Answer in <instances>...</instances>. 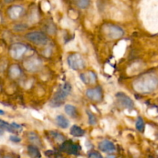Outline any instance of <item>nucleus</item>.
I'll return each mask as SVG.
<instances>
[{
    "instance_id": "23",
    "label": "nucleus",
    "mask_w": 158,
    "mask_h": 158,
    "mask_svg": "<svg viewBox=\"0 0 158 158\" xmlns=\"http://www.w3.org/2000/svg\"><path fill=\"white\" fill-rule=\"evenodd\" d=\"M87 116H88V121L90 125H95L97 124V117L96 116H94V114H92V112L90 111H87Z\"/></svg>"
},
{
    "instance_id": "18",
    "label": "nucleus",
    "mask_w": 158,
    "mask_h": 158,
    "mask_svg": "<svg viewBox=\"0 0 158 158\" xmlns=\"http://www.w3.org/2000/svg\"><path fill=\"white\" fill-rule=\"evenodd\" d=\"M21 75V69L18 65H12L9 69V76L12 79H15Z\"/></svg>"
},
{
    "instance_id": "32",
    "label": "nucleus",
    "mask_w": 158,
    "mask_h": 158,
    "mask_svg": "<svg viewBox=\"0 0 158 158\" xmlns=\"http://www.w3.org/2000/svg\"><path fill=\"white\" fill-rule=\"evenodd\" d=\"M5 158H12V157H6Z\"/></svg>"
},
{
    "instance_id": "30",
    "label": "nucleus",
    "mask_w": 158,
    "mask_h": 158,
    "mask_svg": "<svg viewBox=\"0 0 158 158\" xmlns=\"http://www.w3.org/2000/svg\"><path fill=\"white\" fill-rule=\"evenodd\" d=\"M2 134H3V131L2 129H0V135H2Z\"/></svg>"
},
{
    "instance_id": "27",
    "label": "nucleus",
    "mask_w": 158,
    "mask_h": 158,
    "mask_svg": "<svg viewBox=\"0 0 158 158\" xmlns=\"http://www.w3.org/2000/svg\"><path fill=\"white\" fill-rule=\"evenodd\" d=\"M25 29H26V26L25 25H17L14 27V29L15 31H22V30H25Z\"/></svg>"
},
{
    "instance_id": "29",
    "label": "nucleus",
    "mask_w": 158,
    "mask_h": 158,
    "mask_svg": "<svg viewBox=\"0 0 158 158\" xmlns=\"http://www.w3.org/2000/svg\"><path fill=\"white\" fill-rule=\"evenodd\" d=\"M5 114V112L3 110H0V115H3V114Z\"/></svg>"
},
{
    "instance_id": "31",
    "label": "nucleus",
    "mask_w": 158,
    "mask_h": 158,
    "mask_svg": "<svg viewBox=\"0 0 158 158\" xmlns=\"http://www.w3.org/2000/svg\"><path fill=\"white\" fill-rule=\"evenodd\" d=\"M6 1V2H12V0H5Z\"/></svg>"
},
{
    "instance_id": "4",
    "label": "nucleus",
    "mask_w": 158,
    "mask_h": 158,
    "mask_svg": "<svg viewBox=\"0 0 158 158\" xmlns=\"http://www.w3.org/2000/svg\"><path fill=\"white\" fill-rule=\"evenodd\" d=\"M26 38L29 41L32 42V43L38 46H46L49 43V39L45 35L44 33L41 32H31L26 34Z\"/></svg>"
},
{
    "instance_id": "22",
    "label": "nucleus",
    "mask_w": 158,
    "mask_h": 158,
    "mask_svg": "<svg viewBox=\"0 0 158 158\" xmlns=\"http://www.w3.org/2000/svg\"><path fill=\"white\" fill-rule=\"evenodd\" d=\"M77 4L79 8L85 9L89 7V4H90V0H77Z\"/></svg>"
},
{
    "instance_id": "13",
    "label": "nucleus",
    "mask_w": 158,
    "mask_h": 158,
    "mask_svg": "<svg viewBox=\"0 0 158 158\" xmlns=\"http://www.w3.org/2000/svg\"><path fill=\"white\" fill-rule=\"evenodd\" d=\"M62 148L65 151L68 152L69 154H77L79 152V146L74 144L73 143H65L62 146Z\"/></svg>"
},
{
    "instance_id": "24",
    "label": "nucleus",
    "mask_w": 158,
    "mask_h": 158,
    "mask_svg": "<svg viewBox=\"0 0 158 158\" xmlns=\"http://www.w3.org/2000/svg\"><path fill=\"white\" fill-rule=\"evenodd\" d=\"M51 134H51L52 137H53L56 141L63 142V140H64V137H63L61 134H60V133L56 132V131H52V132H51Z\"/></svg>"
},
{
    "instance_id": "17",
    "label": "nucleus",
    "mask_w": 158,
    "mask_h": 158,
    "mask_svg": "<svg viewBox=\"0 0 158 158\" xmlns=\"http://www.w3.org/2000/svg\"><path fill=\"white\" fill-rule=\"evenodd\" d=\"M28 150V154L32 158H40L41 157V154H40V151L38 150V148H36V146H28L27 148Z\"/></svg>"
},
{
    "instance_id": "15",
    "label": "nucleus",
    "mask_w": 158,
    "mask_h": 158,
    "mask_svg": "<svg viewBox=\"0 0 158 158\" xmlns=\"http://www.w3.org/2000/svg\"><path fill=\"white\" fill-rule=\"evenodd\" d=\"M65 112L72 118H77V116H78V111H77V107L73 105L66 104L65 106Z\"/></svg>"
},
{
    "instance_id": "28",
    "label": "nucleus",
    "mask_w": 158,
    "mask_h": 158,
    "mask_svg": "<svg viewBox=\"0 0 158 158\" xmlns=\"http://www.w3.org/2000/svg\"><path fill=\"white\" fill-rule=\"evenodd\" d=\"M9 139H10V140H12V142H15V143H19V142L21 141V139L19 137H17V136H11V137H9Z\"/></svg>"
},
{
    "instance_id": "1",
    "label": "nucleus",
    "mask_w": 158,
    "mask_h": 158,
    "mask_svg": "<svg viewBox=\"0 0 158 158\" xmlns=\"http://www.w3.org/2000/svg\"><path fill=\"white\" fill-rule=\"evenodd\" d=\"M157 86V77L155 74L147 73L135 80L134 87L139 93L153 92Z\"/></svg>"
},
{
    "instance_id": "25",
    "label": "nucleus",
    "mask_w": 158,
    "mask_h": 158,
    "mask_svg": "<svg viewBox=\"0 0 158 158\" xmlns=\"http://www.w3.org/2000/svg\"><path fill=\"white\" fill-rule=\"evenodd\" d=\"M89 158H103V157L98 152H91L89 154Z\"/></svg>"
},
{
    "instance_id": "10",
    "label": "nucleus",
    "mask_w": 158,
    "mask_h": 158,
    "mask_svg": "<svg viewBox=\"0 0 158 158\" xmlns=\"http://www.w3.org/2000/svg\"><path fill=\"white\" fill-rule=\"evenodd\" d=\"M24 12L25 9L23 6H13L9 9L8 14L12 19H18L24 14Z\"/></svg>"
},
{
    "instance_id": "5",
    "label": "nucleus",
    "mask_w": 158,
    "mask_h": 158,
    "mask_svg": "<svg viewBox=\"0 0 158 158\" xmlns=\"http://www.w3.org/2000/svg\"><path fill=\"white\" fill-rule=\"evenodd\" d=\"M67 63L69 67L73 70H80L85 66L84 59L79 53L69 55L67 58Z\"/></svg>"
},
{
    "instance_id": "8",
    "label": "nucleus",
    "mask_w": 158,
    "mask_h": 158,
    "mask_svg": "<svg viewBox=\"0 0 158 158\" xmlns=\"http://www.w3.org/2000/svg\"><path fill=\"white\" fill-rule=\"evenodd\" d=\"M42 61L38 57H31L25 61L24 66L27 70L30 72H35L42 67Z\"/></svg>"
},
{
    "instance_id": "2",
    "label": "nucleus",
    "mask_w": 158,
    "mask_h": 158,
    "mask_svg": "<svg viewBox=\"0 0 158 158\" xmlns=\"http://www.w3.org/2000/svg\"><path fill=\"white\" fill-rule=\"evenodd\" d=\"M71 89H72L71 85L69 83H65L60 87V89L54 94L53 97L49 102V105L52 107H59L63 105L66 97L70 94Z\"/></svg>"
},
{
    "instance_id": "21",
    "label": "nucleus",
    "mask_w": 158,
    "mask_h": 158,
    "mask_svg": "<svg viewBox=\"0 0 158 158\" xmlns=\"http://www.w3.org/2000/svg\"><path fill=\"white\" fill-rule=\"evenodd\" d=\"M136 128L140 132H143L145 129V123L144 120H143L142 117H138L136 121Z\"/></svg>"
},
{
    "instance_id": "20",
    "label": "nucleus",
    "mask_w": 158,
    "mask_h": 158,
    "mask_svg": "<svg viewBox=\"0 0 158 158\" xmlns=\"http://www.w3.org/2000/svg\"><path fill=\"white\" fill-rule=\"evenodd\" d=\"M28 137H29V140L35 144V146H40L41 145V140L35 133L30 132L28 135Z\"/></svg>"
},
{
    "instance_id": "12",
    "label": "nucleus",
    "mask_w": 158,
    "mask_h": 158,
    "mask_svg": "<svg viewBox=\"0 0 158 158\" xmlns=\"http://www.w3.org/2000/svg\"><path fill=\"white\" fill-rule=\"evenodd\" d=\"M80 79L85 84H94L97 81V76L94 72H87L81 74Z\"/></svg>"
},
{
    "instance_id": "16",
    "label": "nucleus",
    "mask_w": 158,
    "mask_h": 158,
    "mask_svg": "<svg viewBox=\"0 0 158 158\" xmlns=\"http://www.w3.org/2000/svg\"><path fill=\"white\" fill-rule=\"evenodd\" d=\"M85 132L80 127L77 126V125H73L72 127L70 128V134L73 137H83L84 135Z\"/></svg>"
},
{
    "instance_id": "26",
    "label": "nucleus",
    "mask_w": 158,
    "mask_h": 158,
    "mask_svg": "<svg viewBox=\"0 0 158 158\" xmlns=\"http://www.w3.org/2000/svg\"><path fill=\"white\" fill-rule=\"evenodd\" d=\"M11 124H12V126L13 127V128L15 130V131H16V132L17 131H21L22 130H23V127H22L21 125L18 124V123H11Z\"/></svg>"
},
{
    "instance_id": "11",
    "label": "nucleus",
    "mask_w": 158,
    "mask_h": 158,
    "mask_svg": "<svg viewBox=\"0 0 158 158\" xmlns=\"http://www.w3.org/2000/svg\"><path fill=\"white\" fill-rule=\"evenodd\" d=\"M99 148L101 151L105 153H113L116 151V147L110 140H104L99 143Z\"/></svg>"
},
{
    "instance_id": "6",
    "label": "nucleus",
    "mask_w": 158,
    "mask_h": 158,
    "mask_svg": "<svg viewBox=\"0 0 158 158\" xmlns=\"http://www.w3.org/2000/svg\"><path fill=\"white\" fill-rule=\"evenodd\" d=\"M27 46H26L23 43H14V44H12L11 46L9 53H10L11 56L13 59H15V60H19L26 53V52L27 51Z\"/></svg>"
},
{
    "instance_id": "3",
    "label": "nucleus",
    "mask_w": 158,
    "mask_h": 158,
    "mask_svg": "<svg viewBox=\"0 0 158 158\" xmlns=\"http://www.w3.org/2000/svg\"><path fill=\"white\" fill-rule=\"evenodd\" d=\"M103 32L106 38L110 40H117L121 38L124 34L123 29L117 25L106 24L103 26Z\"/></svg>"
},
{
    "instance_id": "9",
    "label": "nucleus",
    "mask_w": 158,
    "mask_h": 158,
    "mask_svg": "<svg viewBox=\"0 0 158 158\" xmlns=\"http://www.w3.org/2000/svg\"><path fill=\"white\" fill-rule=\"evenodd\" d=\"M86 97L94 101H100L103 97V93H102V89L100 86L92 88L86 90Z\"/></svg>"
},
{
    "instance_id": "7",
    "label": "nucleus",
    "mask_w": 158,
    "mask_h": 158,
    "mask_svg": "<svg viewBox=\"0 0 158 158\" xmlns=\"http://www.w3.org/2000/svg\"><path fill=\"white\" fill-rule=\"evenodd\" d=\"M116 97H117V103H119L120 106L128 110H131L134 108V101L131 97H128L124 93H118L116 95Z\"/></svg>"
},
{
    "instance_id": "19",
    "label": "nucleus",
    "mask_w": 158,
    "mask_h": 158,
    "mask_svg": "<svg viewBox=\"0 0 158 158\" xmlns=\"http://www.w3.org/2000/svg\"><path fill=\"white\" fill-rule=\"evenodd\" d=\"M0 129H2V131H6L8 132L13 133V134L14 133H16V131L14 129L13 127L12 126V124L7 123L5 120H1V119H0Z\"/></svg>"
},
{
    "instance_id": "14",
    "label": "nucleus",
    "mask_w": 158,
    "mask_h": 158,
    "mask_svg": "<svg viewBox=\"0 0 158 158\" xmlns=\"http://www.w3.org/2000/svg\"><path fill=\"white\" fill-rule=\"evenodd\" d=\"M56 122L60 127L66 129L69 126V121L66 117L63 115H58L56 117Z\"/></svg>"
}]
</instances>
